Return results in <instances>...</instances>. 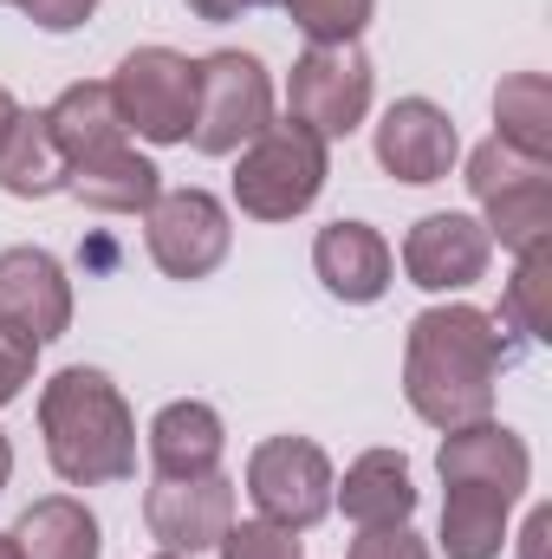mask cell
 <instances>
[{
	"label": "cell",
	"mask_w": 552,
	"mask_h": 559,
	"mask_svg": "<svg viewBox=\"0 0 552 559\" xmlns=\"http://www.w3.org/2000/svg\"><path fill=\"white\" fill-rule=\"evenodd\" d=\"M371 85H377V72H371V59H364L358 39H351V46H305V52L292 59V72H286V111H292V124H305L312 138L338 143L364 124Z\"/></svg>",
	"instance_id": "5b68a950"
},
{
	"label": "cell",
	"mask_w": 552,
	"mask_h": 559,
	"mask_svg": "<svg viewBox=\"0 0 552 559\" xmlns=\"http://www.w3.org/2000/svg\"><path fill=\"white\" fill-rule=\"evenodd\" d=\"M435 468H442V488H448V481H475V488H494V495H507V501H520L527 481H533V455H527V442H520L507 423H494V417L448 429Z\"/></svg>",
	"instance_id": "5bb4252c"
},
{
	"label": "cell",
	"mask_w": 552,
	"mask_h": 559,
	"mask_svg": "<svg viewBox=\"0 0 552 559\" xmlns=\"http://www.w3.org/2000/svg\"><path fill=\"white\" fill-rule=\"evenodd\" d=\"M494 138L527 150V156H547L552 163V85L547 72H514L501 92H494Z\"/></svg>",
	"instance_id": "603a6c76"
},
{
	"label": "cell",
	"mask_w": 552,
	"mask_h": 559,
	"mask_svg": "<svg viewBox=\"0 0 552 559\" xmlns=\"http://www.w3.org/2000/svg\"><path fill=\"white\" fill-rule=\"evenodd\" d=\"M481 228H488V241H501L507 254L547 248L552 241V169H533V176L494 189V195L481 202Z\"/></svg>",
	"instance_id": "44dd1931"
},
{
	"label": "cell",
	"mask_w": 552,
	"mask_h": 559,
	"mask_svg": "<svg viewBox=\"0 0 552 559\" xmlns=\"http://www.w3.org/2000/svg\"><path fill=\"white\" fill-rule=\"evenodd\" d=\"M312 274L325 280L332 299H345V306H371V299L391 293V280H397V254H391V241H384L371 222H325L319 241H312Z\"/></svg>",
	"instance_id": "4fadbf2b"
},
{
	"label": "cell",
	"mask_w": 552,
	"mask_h": 559,
	"mask_svg": "<svg viewBox=\"0 0 552 559\" xmlns=\"http://www.w3.org/2000/svg\"><path fill=\"white\" fill-rule=\"evenodd\" d=\"M332 455L312 442V436H267L254 455H248V495L261 508V521L274 527H319L332 514Z\"/></svg>",
	"instance_id": "52a82bcc"
},
{
	"label": "cell",
	"mask_w": 552,
	"mask_h": 559,
	"mask_svg": "<svg viewBox=\"0 0 552 559\" xmlns=\"http://www.w3.org/2000/svg\"><path fill=\"white\" fill-rule=\"evenodd\" d=\"M143 248L169 280H208L235 248V222L208 189H163L143 209Z\"/></svg>",
	"instance_id": "ba28073f"
},
{
	"label": "cell",
	"mask_w": 552,
	"mask_h": 559,
	"mask_svg": "<svg viewBox=\"0 0 552 559\" xmlns=\"http://www.w3.org/2000/svg\"><path fill=\"white\" fill-rule=\"evenodd\" d=\"M33 358H39L33 345H20V338H7V332H0V411L33 384Z\"/></svg>",
	"instance_id": "f1b7e54d"
},
{
	"label": "cell",
	"mask_w": 552,
	"mask_h": 559,
	"mask_svg": "<svg viewBox=\"0 0 552 559\" xmlns=\"http://www.w3.org/2000/svg\"><path fill=\"white\" fill-rule=\"evenodd\" d=\"M274 124V79L254 52H208L195 59V124L189 143L202 156H235Z\"/></svg>",
	"instance_id": "277c9868"
},
{
	"label": "cell",
	"mask_w": 552,
	"mask_h": 559,
	"mask_svg": "<svg viewBox=\"0 0 552 559\" xmlns=\"http://www.w3.org/2000/svg\"><path fill=\"white\" fill-rule=\"evenodd\" d=\"M65 189L85 202V209H98V215H143L156 195H163V169L131 150V143H111V150H98V156H79V163H65Z\"/></svg>",
	"instance_id": "2e32d148"
},
{
	"label": "cell",
	"mask_w": 552,
	"mask_h": 559,
	"mask_svg": "<svg viewBox=\"0 0 552 559\" xmlns=\"http://www.w3.org/2000/svg\"><path fill=\"white\" fill-rule=\"evenodd\" d=\"M111 98L124 111V131L143 143H189L195 124V59L176 46H137L111 72Z\"/></svg>",
	"instance_id": "8992f818"
},
{
	"label": "cell",
	"mask_w": 552,
	"mask_h": 559,
	"mask_svg": "<svg viewBox=\"0 0 552 559\" xmlns=\"http://www.w3.org/2000/svg\"><path fill=\"white\" fill-rule=\"evenodd\" d=\"M7 7H13V0H7Z\"/></svg>",
	"instance_id": "8d00e7d4"
},
{
	"label": "cell",
	"mask_w": 552,
	"mask_h": 559,
	"mask_svg": "<svg viewBox=\"0 0 552 559\" xmlns=\"http://www.w3.org/2000/svg\"><path fill=\"white\" fill-rule=\"evenodd\" d=\"M221 559H305L299 547V534L292 527H274V521H241V527H228L221 534Z\"/></svg>",
	"instance_id": "484cf974"
},
{
	"label": "cell",
	"mask_w": 552,
	"mask_h": 559,
	"mask_svg": "<svg viewBox=\"0 0 552 559\" xmlns=\"http://www.w3.org/2000/svg\"><path fill=\"white\" fill-rule=\"evenodd\" d=\"M488 261H494V241H488L481 215H461V209L422 215L404 235V274L422 293H461L488 274Z\"/></svg>",
	"instance_id": "8fae6325"
},
{
	"label": "cell",
	"mask_w": 552,
	"mask_h": 559,
	"mask_svg": "<svg viewBox=\"0 0 552 559\" xmlns=\"http://www.w3.org/2000/svg\"><path fill=\"white\" fill-rule=\"evenodd\" d=\"M325 176H332V143L286 118V124H267L261 138L241 150V163H235V202L254 222H292V215H305L319 202Z\"/></svg>",
	"instance_id": "3957f363"
},
{
	"label": "cell",
	"mask_w": 552,
	"mask_h": 559,
	"mask_svg": "<svg viewBox=\"0 0 552 559\" xmlns=\"http://www.w3.org/2000/svg\"><path fill=\"white\" fill-rule=\"evenodd\" d=\"M507 495L475 488V481H448L442 495V554L448 559H501L507 547Z\"/></svg>",
	"instance_id": "ffe728a7"
},
{
	"label": "cell",
	"mask_w": 552,
	"mask_h": 559,
	"mask_svg": "<svg viewBox=\"0 0 552 559\" xmlns=\"http://www.w3.org/2000/svg\"><path fill=\"white\" fill-rule=\"evenodd\" d=\"M332 501L345 508V521L364 534V527H410L416 514V481H410V462L397 449H364L345 481H332Z\"/></svg>",
	"instance_id": "9a60e30c"
},
{
	"label": "cell",
	"mask_w": 552,
	"mask_h": 559,
	"mask_svg": "<svg viewBox=\"0 0 552 559\" xmlns=\"http://www.w3.org/2000/svg\"><path fill=\"white\" fill-rule=\"evenodd\" d=\"M279 7L305 33V46H351L377 13V0H279Z\"/></svg>",
	"instance_id": "d4e9b609"
},
{
	"label": "cell",
	"mask_w": 552,
	"mask_h": 559,
	"mask_svg": "<svg viewBox=\"0 0 552 559\" xmlns=\"http://www.w3.org/2000/svg\"><path fill=\"white\" fill-rule=\"evenodd\" d=\"M494 319H501L507 332H520L527 345H547L552 338V241L520 254V267H514V280H507Z\"/></svg>",
	"instance_id": "cb8c5ba5"
},
{
	"label": "cell",
	"mask_w": 552,
	"mask_h": 559,
	"mask_svg": "<svg viewBox=\"0 0 552 559\" xmlns=\"http://www.w3.org/2000/svg\"><path fill=\"white\" fill-rule=\"evenodd\" d=\"M7 481H13V442L0 436V488H7Z\"/></svg>",
	"instance_id": "d6a6232c"
},
{
	"label": "cell",
	"mask_w": 552,
	"mask_h": 559,
	"mask_svg": "<svg viewBox=\"0 0 552 559\" xmlns=\"http://www.w3.org/2000/svg\"><path fill=\"white\" fill-rule=\"evenodd\" d=\"M0 189L20 195V202H39V195H59L65 189V156L46 131V111H20L13 131L0 143Z\"/></svg>",
	"instance_id": "7402d4cb"
},
{
	"label": "cell",
	"mask_w": 552,
	"mask_h": 559,
	"mask_svg": "<svg viewBox=\"0 0 552 559\" xmlns=\"http://www.w3.org/2000/svg\"><path fill=\"white\" fill-rule=\"evenodd\" d=\"M143 527L163 554H215L221 534L235 527V481L215 468V475H182V481H163L143 495Z\"/></svg>",
	"instance_id": "9c48e42d"
},
{
	"label": "cell",
	"mask_w": 552,
	"mask_h": 559,
	"mask_svg": "<svg viewBox=\"0 0 552 559\" xmlns=\"http://www.w3.org/2000/svg\"><path fill=\"white\" fill-rule=\"evenodd\" d=\"M552 534V508H533V521H527V534H520V547H527V559H540V547H547Z\"/></svg>",
	"instance_id": "f546056e"
},
{
	"label": "cell",
	"mask_w": 552,
	"mask_h": 559,
	"mask_svg": "<svg viewBox=\"0 0 552 559\" xmlns=\"http://www.w3.org/2000/svg\"><path fill=\"white\" fill-rule=\"evenodd\" d=\"M33 26H46V33H72V26H85L92 13H98V0H13Z\"/></svg>",
	"instance_id": "83f0119b"
},
{
	"label": "cell",
	"mask_w": 552,
	"mask_h": 559,
	"mask_svg": "<svg viewBox=\"0 0 552 559\" xmlns=\"http://www.w3.org/2000/svg\"><path fill=\"white\" fill-rule=\"evenodd\" d=\"M514 345L501 338V319L481 306H429L410 319L404 338V397L429 429L494 417V384L507 371Z\"/></svg>",
	"instance_id": "6da1fadb"
},
{
	"label": "cell",
	"mask_w": 552,
	"mask_h": 559,
	"mask_svg": "<svg viewBox=\"0 0 552 559\" xmlns=\"http://www.w3.org/2000/svg\"><path fill=\"white\" fill-rule=\"evenodd\" d=\"M156 559H182V554H156Z\"/></svg>",
	"instance_id": "d590c367"
},
{
	"label": "cell",
	"mask_w": 552,
	"mask_h": 559,
	"mask_svg": "<svg viewBox=\"0 0 552 559\" xmlns=\"http://www.w3.org/2000/svg\"><path fill=\"white\" fill-rule=\"evenodd\" d=\"M455 156H461V138H455V124H448V111L435 98H397L384 111V124H377L384 176L422 189V182H442L455 169Z\"/></svg>",
	"instance_id": "7c38bea8"
},
{
	"label": "cell",
	"mask_w": 552,
	"mask_h": 559,
	"mask_svg": "<svg viewBox=\"0 0 552 559\" xmlns=\"http://www.w3.org/2000/svg\"><path fill=\"white\" fill-rule=\"evenodd\" d=\"M13 118H20V105H13V92L0 85V143H7V131H13Z\"/></svg>",
	"instance_id": "1f68e13d"
},
{
	"label": "cell",
	"mask_w": 552,
	"mask_h": 559,
	"mask_svg": "<svg viewBox=\"0 0 552 559\" xmlns=\"http://www.w3.org/2000/svg\"><path fill=\"white\" fill-rule=\"evenodd\" d=\"M46 462L65 488H111L137 475V417L98 365H65L39 391Z\"/></svg>",
	"instance_id": "7a4b0ae2"
},
{
	"label": "cell",
	"mask_w": 552,
	"mask_h": 559,
	"mask_svg": "<svg viewBox=\"0 0 552 559\" xmlns=\"http://www.w3.org/2000/svg\"><path fill=\"white\" fill-rule=\"evenodd\" d=\"M248 7H279V0H248Z\"/></svg>",
	"instance_id": "e575fe53"
},
{
	"label": "cell",
	"mask_w": 552,
	"mask_h": 559,
	"mask_svg": "<svg viewBox=\"0 0 552 559\" xmlns=\"http://www.w3.org/2000/svg\"><path fill=\"white\" fill-rule=\"evenodd\" d=\"M241 7H248V0H189V13H195V20H215V26H221V20H241Z\"/></svg>",
	"instance_id": "4dcf8cb0"
},
{
	"label": "cell",
	"mask_w": 552,
	"mask_h": 559,
	"mask_svg": "<svg viewBox=\"0 0 552 559\" xmlns=\"http://www.w3.org/2000/svg\"><path fill=\"white\" fill-rule=\"evenodd\" d=\"M72 325V280L46 248H7L0 254V332L20 345H52Z\"/></svg>",
	"instance_id": "30bf717a"
},
{
	"label": "cell",
	"mask_w": 552,
	"mask_h": 559,
	"mask_svg": "<svg viewBox=\"0 0 552 559\" xmlns=\"http://www.w3.org/2000/svg\"><path fill=\"white\" fill-rule=\"evenodd\" d=\"M351 559H435V554L416 540L410 527H364L351 540Z\"/></svg>",
	"instance_id": "4316f807"
},
{
	"label": "cell",
	"mask_w": 552,
	"mask_h": 559,
	"mask_svg": "<svg viewBox=\"0 0 552 559\" xmlns=\"http://www.w3.org/2000/svg\"><path fill=\"white\" fill-rule=\"evenodd\" d=\"M13 547L20 559H98L105 540H98V514L72 495H46L33 501L20 521H13Z\"/></svg>",
	"instance_id": "d6986e66"
},
{
	"label": "cell",
	"mask_w": 552,
	"mask_h": 559,
	"mask_svg": "<svg viewBox=\"0 0 552 559\" xmlns=\"http://www.w3.org/2000/svg\"><path fill=\"white\" fill-rule=\"evenodd\" d=\"M221 449H228V429L221 411L202 404V397H182V404H163L149 423V468L163 481H182V475H215L221 468Z\"/></svg>",
	"instance_id": "e0dca14e"
},
{
	"label": "cell",
	"mask_w": 552,
	"mask_h": 559,
	"mask_svg": "<svg viewBox=\"0 0 552 559\" xmlns=\"http://www.w3.org/2000/svg\"><path fill=\"white\" fill-rule=\"evenodd\" d=\"M46 131L59 143V156L65 163H79V156H98V150H111V143H124V111H118V98H111V79H79V85H65L52 105H46Z\"/></svg>",
	"instance_id": "ac0fdd59"
},
{
	"label": "cell",
	"mask_w": 552,
	"mask_h": 559,
	"mask_svg": "<svg viewBox=\"0 0 552 559\" xmlns=\"http://www.w3.org/2000/svg\"><path fill=\"white\" fill-rule=\"evenodd\" d=\"M0 559H20V547H13V534H0Z\"/></svg>",
	"instance_id": "836d02e7"
}]
</instances>
